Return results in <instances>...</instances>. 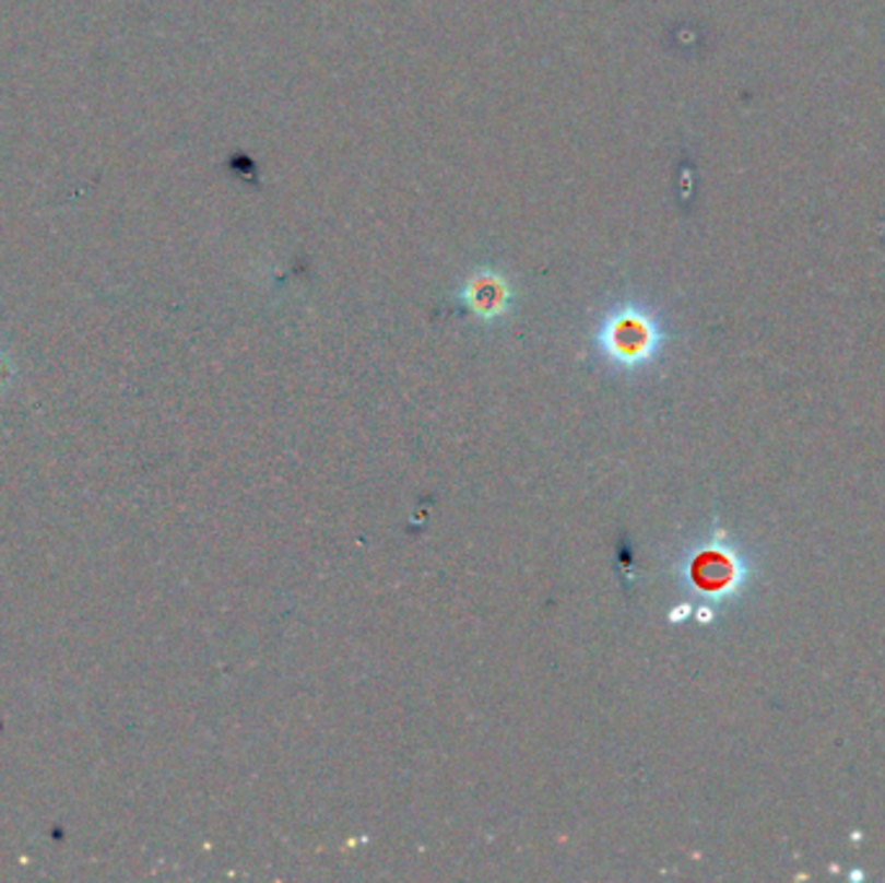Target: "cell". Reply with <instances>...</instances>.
<instances>
[{
	"instance_id": "6da1fadb",
	"label": "cell",
	"mask_w": 885,
	"mask_h": 883,
	"mask_svg": "<svg viewBox=\"0 0 885 883\" xmlns=\"http://www.w3.org/2000/svg\"><path fill=\"white\" fill-rule=\"evenodd\" d=\"M609 345L616 353L635 355L650 345V325L645 319L635 317V314L616 317L609 327Z\"/></svg>"
}]
</instances>
